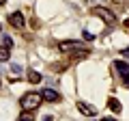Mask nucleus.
<instances>
[{"mask_svg":"<svg viewBox=\"0 0 129 121\" xmlns=\"http://www.w3.org/2000/svg\"><path fill=\"white\" fill-rule=\"evenodd\" d=\"M125 87H129V76H125Z\"/></svg>","mask_w":129,"mask_h":121,"instance_id":"f3484780","label":"nucleus"},{"mask_svg":"<svg viewBox=\"0 0 129 121\" xmlns=\"http://www.w3.org/2000/svg\"><path fill=\"white\" fill-rule=\"evenodd\" d=\"M90 11H92L95 15H97V17H101V19H103L106 24H110V26H112V24L116 22V15H114V11L106 9V7H92Z\"/></svg>","mask_w":129,"mask_h":121,"instance_id":"f03ea898","label":"nucleus"},{"mask_svg":"<svg viewBox=\"0 0 129 121\" xmlns=\"http://www.w3.org/2000/svg\"><path fill=\"white\" fill-rule=\"evenodd\" d=\"M0 61H9V50L0 46Z\"/></svg>","mask_w":129,"mask_h":121,"instance_id":"4468645a","label":"nucleus"},{"mask_svg":"<svg viewBox=\"0 0 129 121\" xmlns=\"http://www.w3.org/2000/svg\"><path fill=\"white\" fill-rule=\"evenodd\" d=\"M114 65H116V69L120 71V76H123V78H125V76H129V63H125V61H116Z\"/></svg>","mask_w":129,"mask_h":121,"instance_id":"6e6552de","label":"nucleus"},{"mask_svg":"<svg viewBox=\"0 0 129 121\" xmlns=\"http://www.w3.org/2000/svg\"><path fill=\"white\" fill-rule=\"evenodd\" d=\"M120 54H123L125 58H129V48H123V50H120Z\"/></svg>","mask_w":129,"mask_h":121,"instance_id":"dca6fc26","label":"nucleus"},{"mask_svg":"<svg viewBox=\"0 0 129 121\" xmlns=\"http://www.w3.org/2000/svg\"><path fill=\"white\" fill-rule=\"evenodd\" d=\"M5 2H7V0H0V5H5Z\"/></svg>","mask_w":129,"mask_h":121,"instance_id":"aec40b11","label":"nucleus"},{"mask_svg":"<svg viewBox=\"0 0 129 121\" xmlns=\"http://www.w3.org/2000/svg\"><path fill=\"white\" fill-rule=\"evenodd\" d=\"M17 121H35V117H32V112H22V117Z\"/></svg>","mask_w":129,"mask_h":121,"instance_id":"ddd939ff","label":"nucleus"},{"mask_svg":"<svg viewBox=\"0 0 129 121\" xmlns=\"http://www.w3.org/2000/svg\"><path fill=\"white\" fill-rule=\"evenodd\" d=\"M84 39H86V41H92V39H95V35H90L88 30H84Z\"/></svg>","mask_w":129,"mask_h":121,"instance_id":"2eb2a0df","label":"nucleus"},{"mask_svg":"<svg viewBox=\"0 0 129 121\" xmlns=\"http://www.w3.org/2000/svg\"><path fill=\"white\" fill-rule=\"evenodd\" d=\"M80 48H82V43L75 41V39H73V41H71V39H67V41H60V43H58V50L64 52V54H71L73 50H80Z\"/></svg>","mask_w":129,"mask_h":121,"instance_id":"7ed1b4c3","label":"nucleus"},{"mask_svg":"<svg viewBox=\"0 0 129 121\" xmlns=\"http://www.w3.org/2000/svg\"><path fill=\"white\" fill-rule=\"evenodd\" d=\"M88 54H90V50H88V48H80V50H73V52H71V61H82V58H86Z\"/></svg>","mask_w":129,"mask_h":121,"instance_id":"0eeeda50","label":"nucleus"},{"mask_svg":"<svg viewBox=\"0 0 129 121\" xmlns=\"http://www.w3.org/2000/svg\"><path fill=\"white\" fill-rule=\"evenodd\" d=\"M129 0H112V9H127Z\"/></svg>","mask_w":129,"mask_h":121,"instance_id":"9b49d317","label":"nucleus"},{"mask_svg":"<svg viewBox=\"0 0 129 121\" xmlns=\"http://www.w3.org/2000/svg\"><path fill=\"white\" fill-rule=\"evenodd\" d=\"M41 102H43L41 93H35V91H28V93H24L22 99H19V104H22V110H26V112L37 110V108L41 106Z\"/></svg>","mask_w":129,"mask_h":121,"instance_id":"f257e3e1","label":"nucleus"},{"mask_svg":"<svg viewBox=\"0 0 129 121\" xmlns=\"http://www.w3.org/2000/svg\"><path fill=\"white\" fill-rule=\"evenodd\" d=\"M0 46H2V48H7V50H11V48H13V39H11L9 35H5V37H2V43H0Z\"/></svg>","mask_w":129,"mask_h":121,"instance_id":"f8f14e48","label":"nucleus"},{"mask_svg":"<svg viewBox=\"0 0 129 121\" xmlns=\"http://www.w3.org/2000/svg\"><path fill=\"white\" fill-rule=\"evenodd\" d=\"M28 80H30V82L32 84H39V82H41V74H39V71H35V69H30V71H28Z\"/></svg>","mask_w":129,"mask_h":121,"instance_id":"9d476101","label":"nucleus"},{"mask_svg":"<svg viewBox=\"0 0 129 121\" xmlns=\"http://www.w3.org/2000/svg\"><path fill=\"white\" fill-rule=\"evenodd\" d=\"M41 97L45 99V102H52V104H54V102H60V99H62V95L56 93L54 89H43V91H41Z\"/></svg>","mask_w":129,"mask_h":121,"instance_id":"39448f33","label":"nucleus"},{"mask_svg":"<svg viewBox=\"0 0 129 121\" xmlns=\"http://www.w3.org/2000/svg\"><path fill=\"white\" fill-rule=\"evenodd\" d=\"M0 30H2V28H0Z\"/></svg>","mask_w":129,"mask_h":121,"instance_id":"412c9836","label":"nucleus"},{"mask_svg":"<svg viewBox=\"0 0 129 121\" xmlns=\"http://www.w3.org/2000/svg\"><path fill=\"white\" fill-rule=\"evenodd\" d=\"M78 110L82 112L84 117H95L97 115V108L95 106H88V104H84V102H78Z\"/></svg>","mask_w":129,"mask_h":121,"instance_id":"423d86ee","label":"nucleus"},{"mask_svg":"<svg viewBox=\"0 0 129 121\" xmlns=\"http://www.w3.org/2000/svg\"><path fill=\"white\" fill-rule=\"evenodd\" d=\"M108 108H110L112 112H120V110H123V106H120V102H118L116 97H110V99H108Z\"/></svg>","mask_w":129,"mask_h":121,"instance_id":"1a4fd4ad","label":"nucleus"},{"mask_svg":"<svg viewBox=\"0 0 129 121\" xmlns=\"http://www.w3.org/2000/svg\"><path fill=\"white\" fill-rule=\"evenodd\" d=\"M9 24H11L13 28H17V30H22L24 24H26V17L22 15V11H15V13L9 15Z\"/></svg>","mask_w":129,"mask_h":121,"instance_id":"20e7f679","label":"nucleus"},{"mask_svg":"<svg viewBox=\"0 0 129 121\" xmlns=\"http://www.w3.org/2000/svg\"><path fill=\"white\" fill-rule=\"evenodd\" d=\"M43 121H52V117H45V119H43Z\"/></svg>","mask_w":129,"mask_h":121,"instance_id":"6ab92c4d","label":"nucleus"},{"mask_svg":"<svg viewBox=\"0 0 129 121\" xmlns=\"http://www.w3.org/2000/svg\"><path fill=\"white\" fill-rule=\"evenodd\" d=\"M125 28H127V30H129V17L125 19Z\"/></svg>","mask_w":129,"mask_h":121,"instance_id":"a211bd4d","label":"nucleus"}]
</instances>
